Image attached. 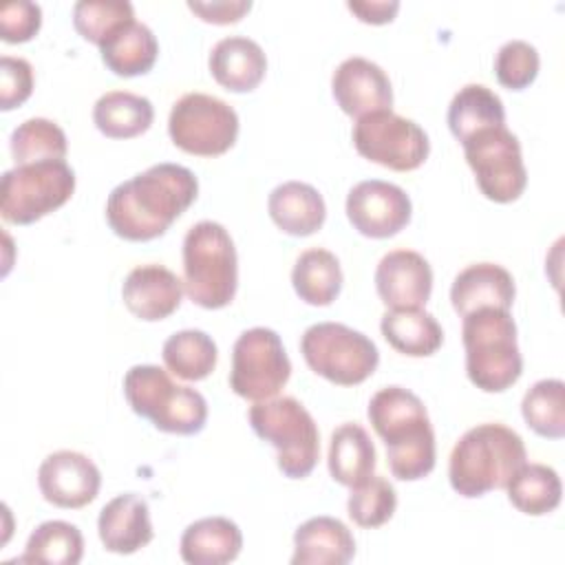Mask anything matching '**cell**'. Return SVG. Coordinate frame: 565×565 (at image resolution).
Wrapping results in <instances>:
<instances>
[{
	"label": "cell",
	"mask_w": 565,
	"mask_h": 565,
	"mask_svg": "<svg viewBox=\"0 0 565 565\" xmlns=\"http://www.w3.org/2000/svg\"><path fill=\"white\" fill-rule=\"evenodd\" d=\"M124 395L137 415L150 419L163 433L194 435L205 426V397L190 386L174 384L161 366H132L124 377Z\"/></svg>",
	"instance_id": "6"
},
{
	"label": "cell",
	"mask_w": 565,
	"mask_h": 565,
	"mask_svg": "<svg viewBox=\"0 0 565 565\" xmlns=\"http://www.w3.org/2000/svg\"><path fill=\"white\" fill-rule=\"evenodd\" d=\"M373 430L386 446L393 477L424 479L435 468V433L424 402L404 386L380 388L366 408Z\"/></svg>",
	"instance_id": "2"
},
{
	"label": "cell",
	"mask_w": 565,
	"mask_h": 565,
	"mask_svg": "<svg viewBox=\"0 0 565 565\" xmlns=\"http://www.w3.org/2000/svg\"><path fill=\"white\" fill-rule=\"evenodd\" d=\"M199 181L179 163H157L121 181L106 201L110 230L126 241H152L194 203Z\"/></svg>",
	"instance_id": "1"
},
{
	"label": "cell",
	"mask_w": 565,
	"mask_h": 565,
	"mask_svg": "<svg viewBox=\"0 0 565 565\" xmlns=\"http://www.w3.org/2000/svg\"><path fill=\"white\" fill-rule=\"evenodd\" d=\"M461 146L483 196L494 203H510L523 194L527 170L521 143L505 126L479 130L461 141Z\"/></svg>",
	"instance_id": "12"
},
{
	"label": "cell",
	"mask_w": 565,
	"mask_h": 565,
	"mask_svg": "<svg viewBox=\"0 0 565 565\" xmlns=\"http://www.w3.org/2000/svg\"><path fill=\"white\" fill-rule=\"evenodd\" d=\"M291 375V362L274 329L252 327L232 349L230 386L238 397L263 402L278 395Z\"/></svg>",
	"instance_id": "11"
},
{
	"label": "cell",
	"mask_w": 565,
	"mask_h": 565,
	"mask_svg": "<svg viewBox=\"0 0 565 565\" xmlns=\"http://www.w3.org/2000/svg\"><path fill=\"white\" fill-rule=\"evenodd\" d=\"M349 11H353L362 22H369V24H384V22H391L399 9V2L397 0H362V2H347Z\"/></svg>",
	"instance_id": "42"
},
{
	"label": "cell",
	"mask_w": 565,
	"mask_h": 565,
	"mask_svg": "<svg viewBox=\"0 0 565 565\" xmlns=\"http://www.w3.org/2000/svg\"><path fill=\"white\" fill-rule=\"evenodd\" d=\"M397 508L395 488L384 479L371 475L364 483L351 488L347 510L355 525L380 527L384 525Z\"/></svg>",
	"instance_id": "37"
},
{
	"label": "cell",
	"mask_w": 565,
	"mask_h": 565,
	"mask_svg": "<svg viewBox=\"0 0 565 565\" xmlns=\"http://www.w3.org/2000/svg\"><path fill=\"white\" fill-rule=\"evenodd\" d=\"M510 503L530 516H543L558 508L563 486L554 468L545 463H523L505 486Z\"/></svg>",
	"instance_id": "31"
},
{
	"label": "cell",
	"mask_w": 565,
	"mask_h": 565,
	"mask_svg": "<svg viewBox=\"0 0 565 565\" xmlns=\"http://www.w3.org/2000/svg\"><path fill=\"white\" fill-rule=\"evenodd\" d=\"M327 461L333 481L355 488L375 470V446L360 424L347 422L331 433Z\"/></svg>",
	"instance_id": "25"
},
{
	"label": "cell",
	"mask_w": 565,
	"mask_h": 565,
	"mask_svg": "<svg viewBox=\"0 0 565 565\" xmlns=\"http://www.w3.org/2000/svg\"><path fill=\"white\" fill-rule=\"evenodd\" d=\"M267 210L271 221L289 236H309L327 218L322 194L302 181H285L269 192Z\"/></svg>",
	"instance_id": "23"
},
{
	"label": "cell",
	"mask_w": 565,
	"mask_h": 565,
	"mask_svg": "<svg viewBox=\"0 0 565 565\" xmlns=\"http://www.w3.org/2000/svg\"><path fill=\"white\" fill-rule=\"evenodd\" d=\"M166 369L188 382L205 380L216 366V344L199 329H183L172 333L161 349Z\"/></svg>",
	"instance_id": "32"
},
{
	"label": "cell",
	"mask_w": 565,
	"mask_h": 565,
	"mask_svg": "<svg viewBox=\"0 0 565 565\" xmlns=\"http://www.w3.org/2000/svg\"><path fill=\"white\" fill-rule=\"evenodd\" d=\"M168 132L177 148L199 157H218L227 152L238 137L236 110L205 93H188L172 104Z\"/></svg>",
	"instance_id": "10"
},
{
	"label": "cell",
	"mask_w": 565,
	"mask_h": 565,
	"mask_svg": "<svg viewBox=\"0 0 565 565\" xmlns=\"http://www.w3.org/2000/svg\"><path fill=\"white\" fill-rule=\"evenodd\" d=\"M42 24V9L35 2L18 0L0 9V35L9 44L31 40Z\"/></svg>",
	"instance_id": "40"
},
{
	"label": "cell",
	"mask_w": 565,
	"mask_h": 565,
	"mask_svg": "<svg viewBox=\"0 0 565 565\" xmlns=\"http://www.w3.org/2000/svg\"><path fill=\"white\" fill-rule=\"evenodd\" d=\"M82 556H84V536L73 523L44 521L31 532L20 561L77 565Z\"/></svg>",
	"instance_id": "33"
},
{
	"label": "cell",
	"mask_w": 565,
	"mask_h": 565,
	"mask_svg": "<svg viewBox=\"0 0 565 565\" xmlns=\"http://www.w3.org/2000/svg\"><path fill=\"white\" fill-rule=\"evenodd\" d=\"M183 291V280L157 263L130 269L121 285L124 305L132 316L146 322H157L174 313L181 305Z\"/></svg>",
	"instance_id": "18"
},
{
	"label": "cell",
	"mask_w": 565,
	"mask_h": 565,
	"mask_svg": "<svg viewBox=\"0 0 565 565\" xmlns=\"http://www.w3.org/2000/svg\"><path fill=\"white\" fill-rule=\"evenodd\" d=\"M212 77L232 93L254 90L267 71V57L258 42L245 35H227L210 51Z\"/></svg>",
	"instance_id": "21"
},
{
	"label": "cell",
	"mask_w": 565,
	"mask_h": 565,
	"mask_svg": "<svg viewBox=\"0 0 565 565\" xmlns=\"http://www.w3.org/2000/svg\"><path fill=\"white\" fill-rule=\"evenodd\" d=\"M102 545L113 554H132L146 547L154 532L146 499L135 492H124L110 499L97 519Z\"/></svg>",
	"instance_id": "19"
},
{
	"label": "cell",
	"mask_w": 565,
	"mask_h": 565,
	"mask_svg": "<svg viewBox=\"0 0 565 565\" xmlns=\"http://www.w3.org/2000/svg\"><path fill=\"white\" fill-rule=\"evenodd\" d=\"M355 150L384 168L408 172L419 168L430 150L428 135L413 121L393 110H380L360 117L353 124Z\"/></svg>",
	"instance_id": "13"
},
{
	"label": "cell",
	"mask_w": 565,
	"mask_h": 565,
	"mask_svg": "<svg viewBox=\"0 0 565 565\" xmlns=\"http://www.w3.org/2000/svg\"><path fill=\"white\" fill-rule=\"evenodd\" d=\"M539 51L525 40L505 42L494 57L497 79L510 90H521L530 86L539 75Z\"/></svg>",
	"instance_id": "38"
},
{
	"label": "cell",
	"mask_w": 565,
	"mask_h": 565,
	"mask_svg": "<svg viewBox=\"0 0 565 565\" xmlns=\"http://www.w3.org/2000/svg\"><path fill=\"white\" fill-rule=\"evenodd\" d=\"M494 126H505L503 102L494 90L483 84H466L455 93L448 106V128L459 141Z\"/></svg>",
	"instance_id": "29"
},
{
	"label": "cell",
	"mask_w": 565,
	"mask_h": 565,
	"mask_svg": "<svg viewBox=\"0 0 565 565\" xmlns=\"http://www.w3.org/2000/svg\"><path fill=\"white\" fill-rule=\"evenodd\" d=\"M154 108L148 97L128 90L104 93L93 106L97 130L110 139H130L150 128Z\"/></svg>",
	"instance_id": "28"
},
{
	"label": "cell",
	"mask_w": 565,
	"mask_h": 565,
	"mask_svg": "<svg viewBox=\"0 0 565 565\" xmlns=\"http://www.w3.org/2000/svg\"><path fill=\"white\" fill-rule=\"evenodd\" d=\"M238 287V258L230 232L216 221L194 223L183 238V289L203 309L230 305Z\"/></svg>",
	"instance_id": "5"
},
{
	"label": "cell",
	"mask_w": 565,
	"mask_h": 565,
	"mask_svg": "<svg viewBox=\"0 0 565 565\" xmlns=\"http://www.w3.org/2000/svg\"><path fill=\"white\" fill-rule=\"evenodd\" d=\"M254 433L278 452V468L289 479H305L320 457V433L311 413L296 397H271L256 402L249 413Z\"/></svg>",
	"instance_id": "7"
},
{
	"label": "cell",
	"mask_w": 565,
	"mask_h": 565,
	"mask_svg": "<svg viewBox=\"0 0 565 565\" xmlns=\"http://www.w3.org/2000/svg\"><path fill=\"white\" fill-rule=\"evenodd\" d=\"M130 20H135V9L126 0H79L73 7L77 33L97 46Z\"/></svg>",
	"instance_id": "36"
},
{
	"label": "cell",
	"mask_w": 565,
	"mask_h": 565,
	"mask_svg": "<svg viewBox=\"0 0 565 565\" xmlns=\"http://www.w3.org/2000/svg\"><path fill=\"white\" fill-rule=\"evenodd\" d=\"M408 194L388 181L366 179L347 194V216L351 225L369 238H388L402 232L411 221Z\"/></svg>",
	"instance_id": "14"
},
{
	"label": "cell",
	"mask_w": 565,
	"mask_h": 565,
	"mask_svg": "<svg viewBox=\"0 0 565 565\" xmlns=\"http://www.w3.org/2000/svg\"><path fill=\"white\" fill-rule=\"evenodd\" d=\"M355 554L351 530L333 516H313L294 534V565H347Z\"/></svg>",
	"instance_id": "22"
},
{
	"label": "cell",
	"mask_w": 565,
	"mask_h": 565,
	"mask_svg": "<svg viewBox=\"0 0 565 565\" xmlns=\"http://www.w3.org/2000/svg\"><path fill=\"white\" fill-rule=\"evenodd\" d=\"M75 190V172L66 161L15 166L0 181V214L7 223L29 225L62 207Z\"/></svg>",
	"instance_id": "8"
},
{
	"label": "cell",
	"mask_w": 565,
	"mask_h": 565,
	"mask_svg": "<svg viewBox=\"0 0 565 565\" xmlns=\"http://www.w3.org/2000/svg\"><path fill=\"white\" fill-rule=\"evenodd\" d=\"M38 486L49 503L77 510L95 501L102 486V475L86 455L75 450H57L46 455L40 463Z\"/></svg>",
	"instance_id": "15"
},
{
	"label": "cell",
	"mask_w": 565,
	"mask_h": 565,
	"mask_svg": "<svg viewBox=\"0 0 565 565\" xmlns=\"http://www.w3.org/2000/svg\"><path fill=\"white\" fill-rule=\"evenodd\" d=\"M300 351L313 373L340 386L364 382L380 362L373 340L340 322L311 324L300 338Z\"/></svg>",
	"instance_id": "9"
},
{
	"label": "cell",
	"mask_w": 565,
	"mask_h": 565,
	"mask_svg": "<svg viewBox=\"0 0 565 565\" xmlns=\"http://www.w3.org/2000/svg\"><path fill=\"white\" fill-rule=\"evenodd\" d=\"M380 329L395 351L411 358L433 355L444 342L439 322L424 309H388L382 316Z\"/></svg>",
	"instance_id": "27"
},
{
	"label": "cell",
	"mask_w": 565,
	"mask_h": 565,
	"mask_svg": "<svg viewBox=\"0 0 565 565\" xmlns=\"http://www.w3.org/2000/svg\"><path fill=\"white\" fill-rule=\"evenodd\" d=\"M104 64L119 77L143 75L157 62L159 44L150 26L130 20L119 26L113 35L104 40L99 46Z\"/></svg>",
	"instance_id": "26"
},
{
	"label": "cell",
	"mask_w": 565,
	"mask_h": 565,
	"mask_svg": "<svg viewBox=\"0 0 565 565\" xmlns=\"http://www.w3.org/2000/svg\"><path fill=\"white\" fill-rule=\"evenodd\" d=\"M188 7L205 22L232 24V22H238L252 9V2L249 0H212V2L190 0Z\"/></svg>",
	"instance_id": "41"
},
{
	"label": "cell",
	"mask_w": 565,
	"mask_h": 565,
	"mask_svg": "<svg viewBox=\"0 0 565 565\" xmlns=\"http://www.w3.org/2000/svg\"><path fill=\"white\" fill-rule=\"evenodd\" d=\"M9 148L15 166H26L40 161H64L68 143L64 130L55 121L31 117L11 132Z\"/></svg>",
	"instance_id": "34"
},
{
	"label": "cell",
	"mask_w": 565,
	"mask_h": 565,
	"mask_svg": "<svg viewBox=\"0 0 565 565\" xmlns=\"http://www.w3.org/2000/svg\"><path fill=\"white\" fill-rule=\"evenodd\" d=\"M243 534L225 516H205L185 527L181 534V558L190 565H223L241 554Z\"/></svg>",
	"instance_id": "24"
},
{
	"label": "cell",
	"mask_w": 565,
	"mask_h": 565,
	"mask_svg": "<svg viewBox=\"0 0 565 565\" xmlns=\"http://www.w3.org/2000/svg\"><path fill=\"white\" fill-rule=\"evenodd\" d=\"M514 278L497 263H475L461 269L450 287L452 309L463 318L483 307L510 309L514 302Z\"/></svg>",
	"instance_id": "20"
},
{
	"label": "cell",
	"mask_w": 565,
	"mask_h": 565,
	"mask_svg": "<svg viewBox=\"0 0 565 565\" xmlns=\"http://www.w3.org/2000/svg\"><path fill=\"white\" fill-rule=\"evenodd\" d=\"M331 93L351 117H364L380 110H391L393 88L382 66L375 62L353 55L338 64L331 77Z\"/></svg>",
	"instance_id": "16"
},
{
	"label": "cell",
	"mask_w": 565,
	"mask_h": 565,
	"mask_svg": "<svg viewBox=\"0 0 565 565\" xmlns=\"http://www.w3.org/2000/svg\"><path fill=\"white\" fill-rule=\"evenodd\" d=\"M525 459V444L516 430L503 424H479L455 444L448 479L457 494L477 499L490 490L505 488Z\"/></svg>",
	"instance_id": "3"
},
{
	"label": "cell",
	"mask_w": 565,
	"mask_h": 565,
	"mask_svg": "<svg viewBox=\"0 0 565 565\" xmlns=\"http://www.w3.org/2000/svg\"><path fill=\"white\" fill-rule=\"evenodd\" d=\"M525 424L541 437L561 439L565 435V384L561 380H539L521 402Z\"/></svg>",
	"instance_id": "35"
},
{
	"label": "cell",
	"mask_w": 565,
	"mask_h": 565,
	"mask_svg": "<svg viewBox=\"0 0 565 565\" xmlns=\"http://www.w3.org/2000/svg\"><path fill=\"white\" fill-rule=\"evenodd\" d=\"M461 338L466 347V373L477 388L501 393L521 377L523 358L510 309L483 307L463 316Z\"/></svg>",
	"instance_id": "4"
},
{
	"label": "cell",
	"mask_w": 565,
	"mask_h": 565,
	"mask_svg": "<svg viewBox=\"0 0 565 565\" xmlns=\"http://www.w3.org/2000/svg\"><path fill=\"white\" fill-rule=\"evenodd\" d=\"M33 93V68L24 57H0V108L22 106Z\"/></svg>",
	"instance_id": "39"
},
{
	"label": "cell",
	"mask_w": 565,
	"mask_h": 565,
	"mask_svg": "<svg viewBox=\"0 0 565 565\" xmlns=\"http://www.w3.org/2000/svg\"><path fill=\"white\" fill-rule=\"evenodd\" d=\"M375 289L388 309H422L433 291V269L413 249H393L375 269Z\"/></svg>",
	"instance_id": "17"
},
{
	"label": "cell",
	"mask_w": 565,
	"mask_h": 565,
	"mask_svg": "<svg viewBox=\"0 0 565 565\" xmlns=\"http://www.w3.org/2000/svg\"><path fill=\"white\" fill-rule=\"evenodd\" d=\"M291 285L300 300L313 307L331 305L342 289V269L329 249L311 247L302 252L291 269Z\"/></svg>",
	"instance_id": "30"
}]
</instances>
